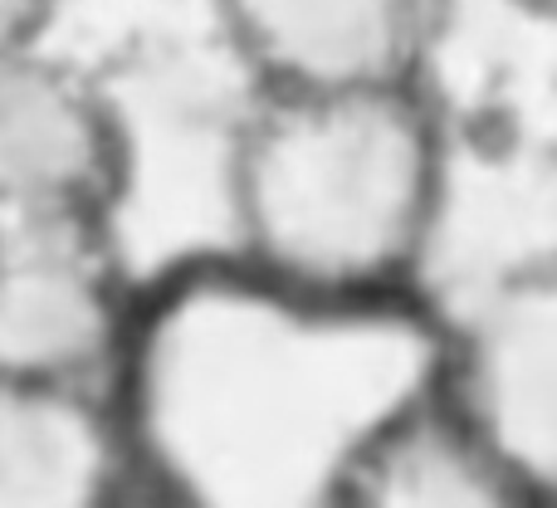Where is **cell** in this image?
<instances>
[{
	"instance_id": "1",
	"label": "cell",
	"mask_w": 557,
	"mask_h": 508,
	"mask_svg": "<svg viewBox=\"0 0 557 508\" xmlns=\"http://www.w3.org/2000/svg\"><path fill=\"white\" fill-rule=\"evenodd\" d=\"M235 250L278 284L392 298L450 206V127L431 84L255 88L225 147Z\"/></svg>"
},
{
	"instance_id": "4",
	"label": "cell",
	"mask_w": 557,
	"mask_h": 508,
	"mask_svg": "<svg viewBox=\"0 0 557 508\" xmlns=\"http://www.w3.org/2000/svg\"><path fill=\"white\" fill-rule=\"evenodd\" d=\"M133 196V127L117 98L45 39L0 54V215L98 211Z\"/></svg>"
},
{
	"instance_id": "5",
	"label": "cell",
	"mask_w": 557,
	"mask_h": 508,
	"mask_svg": "<svg viewBox=\"0 0 557 508\" xmlns=\"http://www.w3.org/2000/svg\"><path fill=\"white\" fill-rule=\"evenodd\" d=\"M460 0H215L255 88L431 84Z\"/></svg>"
},
{
	"instance_id": "6",
	"label": "cell",
	"mask_w": 557,
	"mask_h": 508,
	"mask_svg": "<svg viewBox=\"0 0 557 508\" xmlns=\"http://www.w3.org/2000/svg\"><path fill=\"white\" fill-rule=\"evenodd\" d=\"M143 484L108 382L0 376V508H108Z\"/></svg>"
},
{
	"instance_id": "8",
	"label": "cell",
	"mask_w": 557,
	"mask_h": 508,
	"mask_svg": "<svg viewBox=\"0 0 557 508\" xmlns=\"http://www.w3.org/2000/svg\"><path fill=\"white\" fill-rule=\"evenodd\" d=\"M59 0H0V54L20 45H35L54 25Z\"/></svg>"
},
{
	"instance_id": "7",
	"label": "cell",
	"mask_w": 557,
	"mask_h": 508,
	"mask_svg": "<svg viewBox=\"0 0 557 508\" xmlns=\"http://www.w3.org/2000/svg\"><path fill=\"white\" fill-rule=\"evenodd\" d=\"M323 504L352 508H519V474L455 416L435 376L376 416L337 460Z\"/></svg>"
},
{
	"instance_id": "2",
	"label": "cell",
	"mask_w": 557,
	"mask_h": 508,
	"mask_svg": "<svg viewBox=\"0 0 557 508\" xmlns=\"http://www.w3.org/2000/svg\"><path fill=\"white\" fill-rule=\"evenodd\" d=\"M123 215H0V376L113 382L137 323Z\"/></svg>"
},
{
	"instance_id": "3",
	"label": "cell",
	"mask_w": 557,
	"mask_h": 508,
	"mask_svg": "<svg viewBox=\"0 0 557 508\" xmlns=\"http://www.w3.org/2000/svg\"><path fill=\"white\" fill-rule=\"evenodd\" d=\"M435 386L539 504L557 474V274L529 259L499 274L441 337Z\"/></svg>"
},
{
	"instance_id": "9",
	"label": "cell",
	"mask_w": 557,
	"mask_h": 508,
	"mask_svg": "<svg viewBox=\"0 0 557 508\" xmlns=\"http://www.w3.org/2000/svg\"><path fill=\"white\" fill-rule=\"evenodd\" d=\"M513 10H523V15H533V20H553V10H557V0H509Z\"/></svg>"
}]
</instances>
